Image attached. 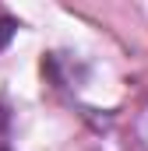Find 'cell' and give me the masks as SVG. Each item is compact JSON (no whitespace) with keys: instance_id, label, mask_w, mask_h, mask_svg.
<instances>
[{"instance_id":"2","label":"cell","mask_w":148,"mask_h":151,"mask_svg":"<svg viewBox=\"0 0 148 151\" xmlns=\"http://www.w3.org/2000/svg\"><path fill=\"white\" fill-rule=\"evenodd\" d=\"M0 151H4V148H0Z\"/></svg>"},{"instance_id":"1","label":"cell","mask_w":148,"mask_h":151,"mask_svg":"<svg viewBox=\"0 0 148 151\" xmlns=\"http://www.w3.org/2000/svg\"><path fill=\"white\" fill-rule=\"evenodd\" d=\"M11 35H14V21H11V18H4V14H0V49H4V46H7V42H11Z\"/></svg>"}]
</instances>
